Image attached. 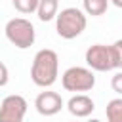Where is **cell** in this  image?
I'll return each mask as SVG.
<instances>
[{"instance_id":"cell-16","label":"cell","mask_w":122,"mask_h":122,"mask_svg":"<svg viewBox=\"0 0 122 122\" xmlns=\"http://www.w3.org/2000/svg\"><path fill=\"white\" fill-rule=\"evenodd\" d=\"M111 2H112L116 8H122V0H111Z\"/></svg>"},{"instance_id":"cell-11","label":"cell","mask_w":122,"mask_h":122,"mask_svg":"<svg viewBox=\"0 0 122 122\" xmlns=\"http://www.w3.org/2000/svg\"><path fill=\"white\" fill-rule=\"evenodd\" d=\"M105 114H107V122H122V97L111 99L107 103Z\"/></svg>"},{"instance_id":"cell-12","label":"cell","mask_w":122,"mask_h":122,"mask_svg":"<svg viewBox=\"0 0 122 122\" xmlns=\"http://www.w3.org/2000/svg\"><path fill=\"white\" fill-rule=\"evenodd\" d=\"M11 4L19 13H32L38 10L40 0H11Z\"/></svg>"},{"instance_id":"cell-13","label":"cell","mask_w":122,"mask_h":122,"mask_svg":"<svg viewBox=\"0 0 122 122\" xmlns=\"http://www.w3.org/2000/svg\"><path fill=\"white\" fill-rule=\"evenodd\" d=\"M111 86H112V90H114L118 95H122V71H120V72H116V74L112 76Z\"/></svg>"},{"instance_id":"cell-10","label":"cell","mask_w":122,"mask_h":122,"mask_svg":"<svg viewBox=\"0 0 122 122\" xmlns=\"http://www.w3.org/2000/svg\"><path fill=\"white\" fill-rule=\"evenodd\" d=\"M82 4H84V13L92 17L103 15L109 8V0H82Z\"/></svg>"},{"instance_id":"cell-14","label":"cell","mask_w":122,"mask_h":122,"mask_svg":"<svg viewBox=\"0 0 122 122\" xmlns=\"http://www.w3.org/2000/svg\"><path fill=\"white\" fill-rule=\"evenodd\" d=\"M112 50H114V55H116V67L122 69V38L112 44Z\"/></svg>"},{"instance_id":"cell-4","label":"cell","mask_w":122,"mask_h":122,"mask_svg":"<svg viewBox=\"0 0 122 122\" xmlns=\"http://www.w3.org/2000/svg\"><path fill=\"white\" fill-rule=\"evenodd\" d=\"M86 65L92 71H99V72H107L116 67V55L112 46H105V44H93L86 50Z\"/></svg>"},{"instance_id":"cell-7","label":"cell","mask_w":122,"mask_h":122,"mask_svg":"<svg viewBox=\"0 0 122 122\" xmlns=\"http://www.w3.org/2000/svg\"><path fill=\"white\" fill-rule=\"evenodd\" d=\"M34 107L42 116H53L63 109V99L57 92H40L34 99Z\"/></svg>"},{"instance_id":"cell-8","label":"cell","mask_w":122,"mask_h":122,"mask_svg":"<svg viewBox=\"0 0 122 122\" xmlns=\"http://www.w3.org/2000/svg\"><path fill=\"white\" fill-rule=\"evenodd\" d=\"M67 109H69V112H71L72 116H76V118H86V116H90V114L93 112L95 105H93V99L88 97L86 93H76V95H72V97L69 99Z\"/></svg>"},{"instance_id":"cell-2","label":"cell","mask_w":122,"mask_h":122,"mask_svg":"<svg viewBox=\"0 0 122 122\" xmlns=\"http://www.w3.org/2000/svg\"><path fill=\"white\" fill-rule=\"evenodd\" d=\"M86 25H88L86 13L78 8H65L55 17V30L65 40H72V38L80 36L84 32Z\"/></svg>"},{"instance_id":"cell-1","label":"cell","mask_w":122,"mask_h":122,"mask_svg":"<svg viewBox=\"0 0 122 122\" xmlns=\"http://www.w3.org/2000/svg\"><path fill=\"white\" fill-rule=\"evenodd\" d=\"M57 76H59V57H57V53L50 48L36 51V55L32 59V67H30L32 82L40 88H50V86L55 84Z\"/></svg>"},{"instance_id":"cell-5","label":"cell","mask_w":122,"mask_h":122,"mask_svg":"<svg viewBox=\"0 0 122 122\" xmlns=\"http://www.w3.org/2000/svg\"><path fill=\"white\" fill-rule=\"evenodd\" d=\"M61 84L67 92H90L95 86V76L92 69L69 67L61 76Z\"/></svg>"},{"instance_id":"cell-3","label":"cell","mask_w":122,"mask_h":122,"mask_svg":"<svg viewBox=\"0 0 122 122\" xmlns=\"http://www.w3.org/2000/svg\"><path fill=\"white\" fill-rule=\"evenodd\" d=\"M6 38L19 50H27L34 44V38H36V32H34V27L29 19L25 17H13L6 23Z\"/></svg>"},{"instance_id":"cell-15","label":"cell","mask_w":122,"mask_h":122,"mask_svg":"<svg viewBox=\"0 0 122 122\" xmlns=\"http://www.w3.org/2000/svg\"><path fill=\"white\" fill-rule=\"evenodd\" d=\"M8 80H10V72H8V67L0 61V88L2 86H6L8 84Z\"/></svg>"},{"instance_id":"cell-6","label":"cell","mask_w":122,"mask_h":122,"mask_svg":"<svg viewBox=\"0 0 122 122\" xmlns=\"http://www.w3.org/2000/svg\"><path fill=\"white\" fill-rule=\"evenodd\" d=\"M27 99L23 95H8L0 103V122H23L27 112Z\"/></svg>"},{"instance_id":"cell-9","label":"cell","mask_w":122,"mask_h":122,"mask_svg":"<svg viewBox=\"0 0 122 122\" xmlns=\"http://www.w3.org/2000/svg\"><path fill=\"white\" fill-rule=\"evenodd\" d=\"M36 13H38V19L44 23L55 19L59 13V0H40Z\"/></svg>"},{"instance_id":"cell-17","label":"cell","mask_w":122,"mask_h":122,"mask_svg":"<svg viewBox=\"0 0 122 122\" xmlns=\"http://www.w3.org/2000/svg\"><path fill=\"white\" fill-rule=\"evenodd\" d=\"M88 122H101V120H97V118H92V120H88Z\"/></svg>"}]
</instances>
